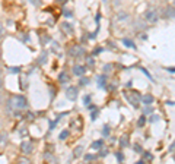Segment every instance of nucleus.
Masks as SVG:
<instances>
[{
    "mask_svg": "<svg viewBox=\"0 0 175 164\" xmlns=\"http://www.w3.org/2000/svg\"><path fill=\"white\" fill-rule=\"evenodd\" d=\"M66 97L72 101H75L77 98V88L76 87H69L67 91H66Z\"/></svg>",
    "mask_w": 175,
    "mask_h": 164,
    "instance_id": "3",
    "label": "nucleus"
},
{
    "mask_svg": "<svg viewBox=\"0 0 175 164\" xmlns=\"http://www.w3.org/2000/svg\"><path fill=\"white\" fill-rule=\"evenodd\" d=\"M73 73H75L76 76H82V75L85 73V67H83V66H75V67H73Z\"/></svg>",
    "mask_w": 175,
    "mask_h": 164,
    "instance_id": "6",
    "label": "nucleus"
},
{
    "mask_svg": "<svg viewBox=\"0 0 175 164\" xmlns=\"http://www.w3.org/2000/svg\"><path fill=\"white\" fill-rule=\"evenodd\" d=\"M63 29H66L67 32H72V26H70L67 22H64V23H63Z\"/></svg>",
    "mask_w": 175,
    "mask_h": 164,
    "instance_id": "13",
    "label": "nucleus"
},
{
    "mask_svg": "<svg viewBox=\"0 0 175 164\" xmlns=\"http://www.w3.org/2000/svg\"><path fill=\"white\" fill-rule=\"evenodd\" d=\"M88 82H89L88 79H82V82H80V84H82V85H85V84H88Z\"/></svg>",
    "mask_w": 175,
    "mask_h": 164,
    "instance_id": "22",
    "label": "nucleus"
},
{
    "mask_svg": "<svg viewBox=\"0 0 175 164\" xmlns=\"http://www.w3.org/2000/svg\"><path fill=\"white\" fill-rule=\"evenodd\" d=\"M13 103H15L13 106H15L16 109H25L26 104H28V103H26V98H25L23 95H16V97L13 98Z\"/></svg>",
    "mask_w": 175,
    "mask_h": 164,
    "instance_id": "1",
    "label": "nucleus"
},
{
    "mask_svg": "<svg viewBox=\"0 0 175 164\" xmlns=\"http://www.w3.org/2000/svg\"><path fill=\"white\" fill-rule=\"evenodd\" d=\"M143 101H144L146 104H152V103H153V97L150 95V94H146V95L143 97Z\"/></svg>",
    "mask_w": 175,
    "mask_h": 164,
    "instance_id": "9",
    "label": "nucleus"
},
{
    "mask_svg": "<svg viewBox=\"0 0 175 164\" xmlns=\"http://www.w3.org/2000/svg\"><path fill=\"white\" fill-rule=\"evenodd\" d=\"M98 87H105V76H98Z\"/></svg>",
    "mask_w": 175,
    "mask_h": 164,
    "instance_id": "12",
    "label": "nucleus"
},
{
    "mask_svg": "<svg viewBox=\"0 0 175 164\" xmlns=\"http://www.w3.org/2000/svg\"><path fill=\"white\" fill-rule=\"evenodd\" d=\"M82 151H83V147H76V148H75V151H73V155H75V157H80V155H82Z\"/></svg>",
    "mask_w": 175,
    "mask_h": 164,
    "instance_id": "8",
    "label": "nucleus"
},
{
    "mask_svg": "<svg viewBox=\"0 0 175 164\" xmlns=\"http://www.w3.org/2000/svg\"><path fill=\"white\" fill-rule=\"evenodd\" d=\"M1 32H3V25H1V22H0V35H1Z\"/></svg>",
    "mask_w": 175,
    "mask_h": 164,
    "instance_id": "25",
    "label": "nucleus"
},
{
    "mask_svg": "<svg viewBox=\"0 0 175 164\" xmlns=\"http://www.w3.org/2000/svg\"><path fill=\"white\" fill-rule=\"evenodd\" d=\"M123 43L126 44L127 47H130V48H136V45H134V43H133V41H130V40H127V38H124V40H123Z\"/></svg>",
    "mask_w": 175,
    "mask_h": 164,
    "instance_id": "10",
    "label": "nucleus"
},
{
    "mask_svg": "<svg viewBox=\"0 0 175 164\" xmlns=\"http://www.w3.org/2000/svg\"><path fill=\"white\" fill-rule=\"evenodd\" d=\"M134 150H136V153H142V147L139 144H134Z\"/></svg>",
    "mask_w": 175,
    "mask_h": 164,
    "instance_id": "17",
    "label": "nucleus"
},
{
    "mask_svg": "<svg viewBox=\"0 0 175 164\" xmlns=\"http://www.w3.org/2000/svg\"><path fill=\"white\" fill-rule=\"evenodd\" d=\"M26 116H28V119H29V120H32V119H34V114H32V113H28Z\"/></svg>",
    "mask_w": 175,
    "mask_h": 164,
    "instance_id": "21",
    "label": "nucleus"
},
{
    "mask_svg": "<svg viewBox=\"0 0 175 164\" xmlns=\"http://www.w3.org/2000/svg\"><path fill=\"white\" fill-rule=\"evenodd\" d=\"M32 150H34V147H32V144L29 142V141H25V142H22L21 151L23 154H31V153H32Z\"/></svg>",
    "mask_w": 175,
    "mask_h": 164,
    "instance_id": "4",
    "label": "nucleus"
},
{
    "mask_svg": "<svg viewBox=\"0 0 175 164\" xmlns=\"http://www.w3.org/2000/svg\"><path fill=\"white\" fill-rule=\"evenodd\" d=\"M89 101H90V97H88L86 95V97H85V104H86V106L89 104Z\"/></svg>",
    "mask_w": 175,
    "mask_h": 164,
    "instance_id": "20",
    "label": "nucleus"
},
{
    "mask_svg": "<svg viewBox=\"0 0 175 164\" xmlns=\"http://www.w3.org/2000/svg\"><path fill=\"white\" fill-rule=\"evenodd\" d=\"M3 85V81H1V73H0V87Z\"/></svg>",
    "mask_w": 175,
    "mask_h": 164,
    "instance_id": "26",
    "label": "nucleus"
},
{
    "mask_svg": "<svg viewBox=\"0 0 175 164\" xmlns=\"http://www.w3.org/2000/svg\"><path fill=\"white\" fill-rule=\"evenodd\" d=\"M19 161H21V163H29V161H28V160H26V158H21V160H19Z\"/></svg>",
    "mask_w": 175,
    "mask_h": 164,
    "instance_id": "23",
    "label": "nucleus"
},
{
    "mask_svg": "<svg viewBox=\"0 0 175 164\" xmlns=\"http://www.w3.org/2000/svg\"><path fill=\"white\" fill-rule=\"evenodd\" d=\"M143 123H144V116H142V117L139 119V126H143Z\"/></svg>",
    "mask_w": 175,
    "mask_h": 164,
    "instance_id": "19",
    "label": "nucleus"
},
{
    "mask_svg": "<svg viewBox=\"0 0 175 164\" xmlns=\"http://www.w3.org/2000/svg\"><path fill=\"white\" fill-rule=\"evenodd\" d=\"M102 145V141H96V142H93V148H98Z\"/></svg>",
    "mask_w": 175,
    "mask_h": 164,
    "instance_id": "18",
    "label": "nucleus"
},
{
    "mask_svg": "<svg viewBox=\"0 0 175 164\" xmlns=\"http://www.w3.org/2000/svg\"><path fill=\"white\" fill-rule=\"evenodd\" d=\"M67 136H69V132H67V131H63L61 133H60V139H63V141H64Z\"/></svg>",
    "mask_w": 175,
    "mask_h": 164,
    "instance_id": "14",
    "label": "nucleus"
},
{
    "mask_svg": "<svg viewBox=\"0 0 175 164\" xmlns=\"http://www.w3.org/2000/svg\"><path fill=\"white\" fill-rule=\"evenodd\" d=\"M104 133H105V135L108 133V126H105V128H104Z\"/></svg>",
    "mask_w": 175,
    "mask_h": 164,
    "instance_id": "24",
    "label": "nucleus"
},
{
    "mask_svg": "<svg viewBox=\"0 0 175 164\" xmlns=\"http://www.w3.org/2000/svg\"><path fill=\"white\" fill-rule=\"evenodd\" d=\"M127 98H129V101H130V104L133 106V107H139V97L134 94H127Z\"/></svg>",
    "mask_w": 175,
    "mask_h": 164,
    "instance_id": "5",
    "label": "nucleus"
},
{
    "mask_svg": "<svg viewBox=\"0 0 175 164\" xmlns=\"http://www.w3.org/2000/svg\"><path fill=\"white\" fill-rule=\"evenodd\" d=\"M85 158H86V161H92V160H95V158H96V155H90V154H89V155H86Z\"/></svg>",
    "mask_w": 175,
    "mask_h": 164,
    "instance_id": "16",
    "label": "nucleus"
},
{
    "mask_svg": "<svg viewBox=\"0 0 175 164\" xmlns=\"http://www.w3.org/2000/svg\"><path fill=\"white\" fill-rule=\"evenodd\" d=\"M58 79H60V82H61V84H64V82H69V75H67V73H61Z\"/></svg>",
    "mask_w": 175,
    "mask_h": 164,
    "instance_id": "11",
    "label": "nucleus"
},
{
    "mask_svg": "<svg viewBox=\"0 0 175 164\" xmlns=\"http://www.w3.org/2000/svg\"><path fill=\"white\" fill-rule=\"evenodd\" d=\"M121 145H123V147H126V145H127V144H129V141H127V136H123V138H121Z\"/></svg>",
    "mask_w": 175,
    "mask_h": 164,
    "instance_id": "15",
    "label": "nucleus"
},
{
    "mask_svg": "<svg viewBox=\"0 0 175 164\" xmlns=\"http://www.w3.org/2000/svg\"><path fill=\"white\" fill-rule=\"evenodd\" d=\"M144 16H146V21L150 22V23H155V22H158V19H159L158 12H156V11H147Z\"/></svg>",
    "mask_w": 175,
    "mask_h": 164,
    "instance_id": "2",
    "label": "nucleus"
},
{
    "mask_svg": "<svg viewBox=\"0 0 175 164\" xmlns=\"http://www.w3.org/2000/svg\"><path fill=\"white\" fill-rule=\"evenodd\" d=\"M165 18L166 19H172L174 18V8L172 6H169V8L165 9Z\"/></svg>",
    "mask_w": 175,
    "mask_h": 164,
    "instance_id": "7",
    "label": "nucleus"
}]
</instances>
